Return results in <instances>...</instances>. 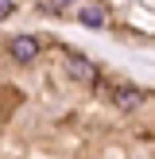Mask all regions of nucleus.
Here are the masks:
<instances>
[{
    "mask_svg": "<svg viewBox=\"0 0 155 159\" xmlns=\"http://www.w3.org/2000/svg\"><path fill=\"white\" fill-rule=\"evenodd\" d=\"M12 12V0H0V16H8Z\"/></svg>",
    "mask_w": 155,
    "mask_h": 159,
    "instance_id": "obj_5",
    "label": "nucleus"
},
{
    "mask_svg": "<svg viewBox=\"0 0 155 159\" xmlns=\"http://www.w3.org/2000/svg\"><path fill=\"white\" fill-rule=\"evenodd\" d=\"M8 51H12L16 62H23V66H27V62L39 58V39H35V35H16L12 43H8Z\"/></svg>",
    "mask_w": 155,
    "mask_h": 159,
    "instance_id": "obj_1",
    "label": "nucleus"
},
{
    "mask_svg": "<svg viewBox=\"0 0 155 159\" xmlns=\"http://www.w3.org/2000/svg\"><path fill=\"white\" fill-rule=\"evenodd\" d=\"M70 66H74V78H82V82H97V70H93V62L89 58H82V54H74V58H70Z\"/></svg>",
    "mask_w": 155,
    "mask_h": 159,
    "instance_id": "obj_4",
    "label": "nucleus"
},
{
    "mask_svg": "<svg viewBox=\"0 0 155 159\" xmlns=\"http://www.w3.org/2000/svg\"><path fill=\"white\" fill-rule=\"evenodd\" d=\"M113 101H116L120 109H128V113H132V109H140V105L147 101V93L136 89V85H116V89H113Z\"/></svg>",
    "mask_w": 155,
    "mask_h": 159,
    "instance_id": "obj_2",
    "label": "nucleus"
},
{
    "mask_svg": "<svg viewBox=\"0 0 155 159\" xmlns=\"http://www.w3.org/2000/svg\"><path fill=\"white\" fill-rule=\"evenodd\" d=\"M78 20L85 23V27H105L108 23V12L101 4H93V0H82V8H78Z\"/></svg>",
    "mask_w": 155,
    "mask_h": 159,
    "instance_id": "obj_3",
    "label": "nucleus"
},
{
    "mask_svg": "<svg viewBox=\"0 0 155 159\" xmlns=\"http://www.w3.org/2000/svg\"><path fill=\"white\" fill-rule=\"evenodd\" d=\"M51 4H54V8H58V4H78V0H51Z\"/></svg>",
    "mask_w": 155,
    "mask_h": 159,
    "instance_id": "obj_6",
    "label": "nucleus"
}]
</instances>
